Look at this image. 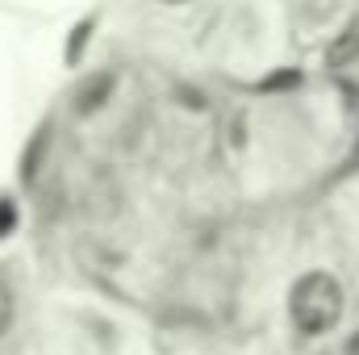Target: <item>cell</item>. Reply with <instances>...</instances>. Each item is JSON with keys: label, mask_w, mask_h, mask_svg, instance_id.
<instances>
[{"label": "cell", "mask_w": 359, "mask_h": 355, "mask_svg": "<svg viewBox=\"0 0 359 355\" xmlns=\"http://www.w3.org/2000/svg\"><path fill=\"white\" fill-rule=\"evenodd\" d=\"M288 318L305 339L330 335L343 318V284L330 272H305L288 293Z\"/></svg>", "instance_id": "cell-1"}, {"label": "cell", "mask_w": 359, "mask_h": 355, "mask_svg": "<svg viewBox=\"0 0 359 355\" xmlns=\"http://www.w3.org/2000/svg\"><path fill=\"white\" fill-rule=\"evenodd\" d=\"M359 63V17L347 21L343 34H334V42L326 46V67H351Z\"/></svg>", "instance_id": "cell-2"}, {"label": "cell", "mask_w": 359, "mask_h": 355, "mask_svg": "<svg viewBox=\"0 0 359 355\" xmlns=\"http://www.w3.org/2000/svg\"><path fill=\"white\" fill-rule=\"evenodd\" d=\"M109 92H113V76H109V72L92 76L88 84L76 92V113H92V109H100V105L109 100Z\"/></svg>", "instance_id": "cell-3"}, {"label": "cell", "mask_w": 359, "mask_h": 355, "mask_svg": "<svg viewBox=\"0 0 359 355\" xmlns=\"http://www.w3.org/2000/svg\"><path fill=\"white\" fill-rule=\"evenodd\" d=\"M13 230H17V201L0 196V239H8Z\"/></svg>", "instance_id": "cell-4"}, {"label": "cell", "mask_w": 359, "mask_h": 355, "mask_svg": "<svg viewBox=\"0 0 359 355\" xmlns=\"http://www.w3.org/2000/svg\"><path fill=\"white\" fill-rule=\"evenodd\" d=\"M13 314H17V305H13V293H8V284H0V335H8V326H13Z\"/></svg>", "instance_id": "cell-5"}, {"label": "cell", "mask_w": 359, "mask_h": 355, "mask_svg": "<svg viewBox=\"0 0 359 355\" xmlns=\"http://www.w3.org/2000/svg\"><path fill=\"white\" fill-rule=\"evenodd\" d=\"M88 29H92V21H84V25H76V29H72V46H67V63H76V59H80V51H84V42H88Z\"/></svg>", "instance_id": "cell-6"}, {"label": "cell", "mask_w": 359, "mask_h": 355, "mask_svg": "<svg viewBox=\"0 0 359 355\" xmlns=\"http://www.w3.org/2000/svg\"><path fill=\"white\" fill-rule=\"evenodd\" d=\"M163 4H184V0H163Z\"/></svg>", "instance_id": "cell-7"}]
</instances>
